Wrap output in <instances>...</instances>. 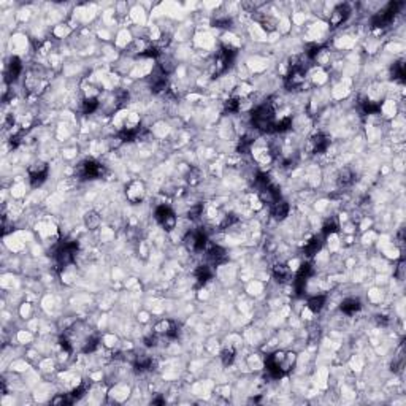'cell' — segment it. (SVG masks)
Instances as JSON below:
<instances>
[{"label":"cell","mask_w":406,"mask_h":406,"mask_svg":"<svg viewBox=\"0 0 406 406\" xmlns=\"http://www.w3.org/2000/svg\"><path fill=\"white\" fill-rule=\"evenodd\" d=\"M21 71H22L21 60L18 59L16 56H13V57H11V62H10V76H8V80H10L11 83L16 81L18 78H19Z\"/></svg>","instance_id":"9"},{"label":"cell","mask_w":406,"mask_h":406,"mask_svg":"<svg viewBox=\"0 0 406 406\" xmlns=\"http://www.w3.org/2000/svg\"><path fill=\"white\" fill-rule=\"evenodd\" d=\"M273 275L278 278V281H289V278L292 276V270L287 264H276L273 266Z\"/></svg>","instance_id":"7"},{"label":"cell","mask_w":406,"mask_h":406,"mask_svg":"<svg viewBox=\"0 0 406 406\" xmlns=\"http://www.w3.org/2000/svg\"><path fill=\"white\" fill-rule=\"evenodd\" d=\"M360 308H362V303L355 297H348V299H344L341 301V311L344 314H348V316H353V314L359 313Z\"/></svg>","instance_id":"5"},{"label":"cell","mask_w":406,"mask_h":406,"mask_svg":"<svg viewBox=\"0 0 406 406\" xmlns=\"http://www.w3.org/2000/svg\"><path fill=\"white\" fill-rule=\"evenodd\" d=\"M27 172H29L30 184H32L34 187H38V186H41L46 181L50 168H48V165H46V163H43V162H35V163H32V165L27 168Z\"/></svg>","instance_id":"2"},{"label":"cell","mask_w":406,"mask_h":406,"mask_svg":"<svg viewBox=\"0 0 406 406\" xmlns=\"http://www.w3.org/2000/svg\"><path fill=\"white\" fill-rule=\"evenodd\" d=\"M393 276H395L397 280L403 281V278H405V262H403V260L398 264V266L395 268V271H393Z\"/></svg>","instance_id":"10"},{"label":"cell","mask_w":406,"mask_h":406,"mask_svg":"<svg viewBox=\"0 0 406 406\" xmlns=\"http://www.w3.org/2000/svg\"><path fill=\"white\" fill-rule=\"evenodd\" d=\"M325 300H327V297L325 295H320V294H318V295H313L311 299H308V301H306V308L308 310H311L313 311V314H318V313H320L324 310V306H325Z\"/></svg>","instance_id":"6"},{"label":"cell","mask_w":406,"mask_h":406,"mask_svg":"<svg viewBox=\"0 0 406 406\" xmlns=\"http://www.w3.org/2000/svg\"><path fill=\"white\" fill-rule=\"evenodd\" d=\"M349 15H351V10H349L348 5H338V7L330 13L329 24H330L332 27L341 26V24L349 18Z\"/></svg>","instance_id":"4"},{"label":"cell","mask_w":406,"mask_h":406,"mask_svg":"<svg viewBox=\"0 0 406 406\" xmlns=\"http://www.w3.org/2000/svg\"><path fill=\"white\" fill-rule=\"evenodd\" d=\"M154 216H156V221L159 222L163 227V230H167V232H172L173 229H177V224H178L177 214L173 213V210L168 207V205H160V207L156 210Z\"/></svg>","instance_id":"1"},{"label":"cell","mask_w":406,"mask_h":406,"mask_svg":"<svg viewBox=\"0 0 406 406\" xmlns=\"http://www.w3.org/2000/svg\"><path fill=\"white\" fill-rule=\"evenodd\" d=\"M144 194H146V187H144V183L140 179L132 181V183L129 184V187H127V191H125L127 198H129V202L133 203V205L141 202Z\"/></svg>","instance_id":"3"},{"label":"cell","mask_w":406,"mask_h":406,"mask_svg":"<svg viewBox=\"0 0 406 406\" xmlns=\"http://www.w3.org/2000/svg\"><path fill=\"white\" fill-rule=\"evenodd\" d=\"M102 224V216L97 213V211H89L84 216V226H86L88 230H97Z\"/></svg>","instance_id":"8"}]
</instances>
